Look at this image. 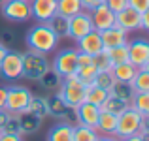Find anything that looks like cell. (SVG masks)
Returning a JSON list of instances; mask_svg holds the SVG:
<instances>
[{"mask_svg":"<svg viewBox=\"0 0 149 141\" xmlns=\"http://www.w3.org/2000/svg\"><path fill=\"white\" fill-rule=\"evenodd\" d=\"M147 122L149 117H143L134 107H127L119 117H117V128H115V138H128L134 134H142L147 138Z\"/></svg>","mask_w":149,"mask_h":141,"instance_id":"6da1fadb","label":"cell"},{"mask_svg":"<svg viewBox=\"0 0 149 141\" xmlns=\"http://www.w3.org/2000/svg\"><path fill=\"white\" fill-rule=\"evenodd\" d=\"M58 40H61V38L51 30V26L47 23H38V25H34L32 28L26 32V45L32 51L42 53V55L51 53V51L57 47Z\"/></svg>","mask_w":149,"mask_h":141,"instance_id":"7a4b0ae2","label":"cell"},{"mask_svg":"<svg viewBox=\"0 0 149 141\" xmlns=\"http://www.w3.org/2000/svg\"><path fill=\"white\" fill-rule=\"evenodd\" d=\"M85 85L76 77V73L62 77V83L58 87V96L64 100V104L68 107L76 109L81 102H85Z\"/></svg>","mask_w":149,"mask_h":141,"instance_id":"3957f363","label":"cell"},{"mask_svg":"<svg viewBox=\"0 0 149 141\" xmlns=\"http://www.w3.org/2000/svg\"><path fill=\"white\" fill-rule=\"evenodd\" d=\"M23 55V77L30 81H38L45 72L51 70V62L45 58V55L36 53V51H26Z\"/></svg>","mask_w":149,"mask_h":141,"instance_id":"277c9868","label":"cell"},{"mask_svg":"<svg viewBox=\"0 0 149 141\" xmlns=\"http://www.w3.org/2000/svg\"><path fill=\"white\" fill-rule=\"evenodd\" d=\"M44 100H45V109H47L49 117L58 119L61 122H66V124H70V126H76L77 124L76 111H74L72 107H68L58 94H49V96L44 98Z\"/></svg>","mask_w":149,"mask_h":141,"instance_id":"5b68a950","label":"cell"},{"mask_svg":"<svg viewBox=\"0 0 149 141\" xmlns=\"http://www.w3.org/2000/svg\"><path fill=\"white\" fill-rule=\"evenodd\" d=\"M30 98H32V91H29L26 87H21V85L6 87V109L10 113L25 111Z\"/></svg>","mask_w":149,"mask_h":141,"instance_id":"8992f818","label":"cell"},{"mask_svg":"<svg viewBox=\"0 0 149 141\" xmlns=\"http://www.w3.org/2000/svg\"><path fill=\"white\" fill-rule=\"evenodd\" d=\"M0 8H2V15L11 23H25L32 17L30 0H6Z\"/></svg>","mask_w":149,"mask_h":141,"instance_id":"52a82bcc","label":"cell"},{"mask_svg":"<svg viewBox=\"0 0 149 141\" xmlns=\"http://www.w3.org/2000/svg\"><path fill=\"white\" fill-rule=\"evenodd\" d=\"M76 68H77V51L76 49H62L51 62V70L61 77L76 73Z\"/></svg>","mask_w":149,"mask_h":141,"instance_id":"ba28073f","label":"cell"},{"mask_svg":"<svg viewBox=\"0 0 149 141\" xmlns=\"http://www.w3.org/2000/svg\"><path fill=\"white\" fill-rule=\"evenodd\" d=\"M93 28V21H91V13L85 10H81L79 13L68 17V30H66V38H72L74 41L79 40L81 36H85L87 32H91Z\"/></svg>","mask_w":149,"mask_h":141,"instance_id":"9c48e42d","label":"cell"},{"mask_svg":"<svg viewBox=\"0 0 149 141\" xmlns=\"http://www.w3.org/2000/svg\"><path fill=\"white\" fill-rule=\"evenodd\" d=\"M0 73L4 79H21L23 77V55L17 51H10L4 55L2 62H0Z\"/></svg>","mask_w":149,"mask_h":141,"instance_id":"30bf717a","label":"cell"},{"mask_svg":"<svg viewBox=\"0 0 149 141\" xmlns=\"http://www.w3.org/2000/svg\"><path fill=\"white\" fill-rule=\"evenodd\" d=\"M128 49V62L136 68H146L149 66V41L143 38H136V40L127 41Z\"/></svg>","mask_w":149,"mask_h":141,"instance_id":"8fae6325","label":"cell"},{"mask_svg":"<svg viewBox=\"0 0 149 141\" xmlns=\"http://www.w3.org/2000/svg\"><path fill=\"white\" fill-rule=\"evenodd\" d=\"M76 119L77 124H83V126L95 128L96 122H98V115H100V107L95 104H89V102H81L76 109Z\"/></svg>","mask_w":149,"mask_h":141,"instance_id":"7c38bea8","label":"cell"},{"mask_svg":"<svg viewBox=\"0 0 149 141\" xmlns=\"http://www.w3.org/2000/svg\"><path fill=\"white\" fill-rule=\"evenodd\" d=\"M91 13V21H93V28L95 30H104V28H109V26L115 25V13H113L111 10H109L106 4H100V6H96L93 11H89Z\"/></svg>","mask_w":149,"mask_h":141,"instance_id":"4fadbf2b","label":"cell"},{"mask_svg":"<svg viewBox=\"0 0 149 141\" xmlns=\"http://www.w3.org/2000/svg\"><path fill=\"white\" fill-rule=\"evenodd\" d=\"M76 44H77L76 51L87 53V55H91V57H95V55H98V53L104 51V45H102L98 30H91V32H87L85 36H81L79 40H76Z\"/></svg>","mask_w":149,"mask_h":141,"instance_id":"5bb4252c","label":"cell"},{"mask_svg":"<svg viewBox=\"0 0 149 141\" xmlns=\"http://www.w3.org/2000/svg\"><path fill=\"white\" fill-rule=\"evenodd\" d=\"M100 40H102L104 49H111V47H119V45L127 44L128 32L123 30V28H119L117 25H113V26H109V28L100 30Z\"/></svg>","mask_w":149,"mask_h":141,"instance_id":"9a60e30c","label":"cell"},{"mask_svg":"<svg viewBox=\"0 0 149 141\" xmlns=\"http://www.w3.org/2000/svg\"><path fill=\"white\" fill-rule=\"evenodd\" d=\"M30 11L38 23H47L57 13V0H30Z\"/></svg>","mask_w":149,"mask_h":141,"instance_id":"2e32d148","label":"cell"},{"mask_svg":"<svg viewBox=\"0 0 149 141\" xmlns=\"http://www.w3.org/2000/svg\"><path fill=\"white\" fill-rule=\"evenodd\" d=\"M115 25L119 26V28L127 30V32L138 30L140 28V13L127 6L125 10H121L119 13H115Z\"/></svg>","mask_w":149,"mask_h":141,"instance_id":"e0dca14e","label":"cell"},{"mask_svg":"<svg viewBox=\"0 0 149 141\" xmlns=\"http://www.w3.org/2000/svg\"><path fill=\"white\" fill-rule=\"evenodd\" d=\"M17 115V120H19V128H21V135L25 134H34V132L40 130L42 126V119L40 117H36L34 113L30 111H21V113H15Z\"/></svg>","mask_w":149,"mask_h":141,"instance_id":"ac0fdd59","label":"cell"},{"mask_svg":"<svg viewBox=\"0 0 149 141\" xmlns=\"http://www.w3.org/2000/svg\"><path fill=\"white\" fill-rule=\"evenodd\" d=\"M115 128H117V115L100 109L98 122H96V126H95V130L98 132V135H115Z\"/></svg>","mask_w":149,"mask_h":141,"instance_id":"d6986e66","label":"cell"},{"mask_svg":"<svg viewBox=\"0 0 149 141\" xmlns=\"http://www.w3.org/2000/svg\"><path fill=\"white\" fill-rule=\"evenodd\" d=\"M138 68L132 66L130 62H123V64H115L111 68V75L115 81H123V83H132Z\"/></svg>","mask_w":149,"mask_h":141,"instance_id":"ffe728a7","label":"cell"},{"mask_svg":"<svg viewBox=\"0 0 149 141\" xmlns=\"http://www.w3.org/2000/svg\"><path fill=\"white\" fill-rule=\"evenodd\" d=\"M72 128L66 122H58L55 124L47 134V141H72Z\"/></svg>","mask_w":149,"mask_h":141,"instance_id":"44dd1931","label":"cell"},{"mask_svg":"<svg viewBox=\"0 0 149 141\" xmlns=\"http://www.w3.org/2000/svg\"><path fill=\"white\" fill-rule=\"evenodd\" d=\"M109 94L115 98H119V100L127 102L128 105H130L132 98H134V88H132L130 83H123V81H115V85L111 87V91H109Z\"/></svg>","mask_w":149,"mask_h":141,"instance_id":"7402d4cb","label":"cell"},{"mask_svg":"<svg viewBox=\"0 0 149 141\" xmlns=\"http://www.w3.org/2000/svg\"><path fill=\"white\" fill-rule=\"evenodd\" d=\"M100 135L95 128L83 126V124H76L72 128V141H96Z\"/></svg>","mask_w":149,"mask_h":141,"instance_id":"603a6c76","label":"cell"},{"mask_svg":"<svg viewBox=\"0 0 149 141\" xmlns=\"http://www.w3.org/2000/svg\"><path fill=\"white\" fill-rule=\"evenodd\" d=\"M127 107H130V105H128L127 102L119 100V98L111 96V94H108V98H106V100L102 102V105H100L102 111H109V113H113V115H117V117H119V115H121V113H123Z\"/></svg>","mask_w":149,"mask_h":141,"instance_id":"cb8c5ba5","label":"cell"},{"mask_svg":"<svg viewBox=\"0 0 149 141\" xmlns=\"http://www.w3.org/2000/svg\"><path fill=\"white\" fill-rule=\"evenodd\" d=\"M83 10L79 0H57V13L62 17H72Z\"/></svg>","mask_w":149,"mask_h":141,"instance_id":"d4e9b609","label":"cell"},{"mask_svg":"<svg viewBox=\"0 0 149 141\" xmlns=\"http://www.w3.org/2000/svg\"><path fill=\"white\" fill-rule=\"evenodd\" d=\"M130 85L134 88V92H149V66L138 68V72H136Z\"/></svg>","mask_w":149,"mask_h":141,"instance_id":"484cf974","label":"cell"},{"mask_svg":"<svg viewBox=\"0 0 149 141\" xmlns=\"http://www.w3.org/2000/svg\"><path fill=\"white\" fill-rule=\"evenodd\" d=\"M108 91H104V88L96 87V85H89L87 88H85V102H89V104H95V105H102V102L108 98Z\"/></svg>","mask_w":149,"mask_h":141,"instance_id":"4316f807","label":"cell"},{"mask_svg":"<svg viewBox=\"0 0 149 141\" xmlns=\"http://www.w3.org/2000/svg\"><path fill=\"white\" fill-rule=\"evenodd\" d=\"M38 81H40V85L44 87V91L53 92V91H58V87H61V83H62V77L57 75L53 70H49V72H45Z\"/></svg>","mask_w":149,"mask_h":141,"instance_id":"83f0119b","label":"cell"},{"mask_svg":"<svg viewBox=\"0 0 149 141\" xmlns=\"http://www.w3.org/2000/svg\"><path fill=\"white\" fill-rule=\"evenodd\" d=\"M98 70L95 68V64H85V66H77L76 68V77L81 81V83L85 85V87H89V85H93V81H95V75Z\"/></svg>","mask_w":149,"mask_h":141,"instance_id":"f1b7e54d","label":"cell"},{"mask_svg":"<svg viewBox=\"0 0 149 141\" xmlns=\"http://www.w3.org/2000/svg\"><path fill=\"white\" fill-rule=\"evenodd\" d=\"M104 53L108 55V58L111 60V64H123V62H128V49L127 44L119 45V47H111V49H104Z\"/></svg>","mask_w":149,"mask_h":141,"instance_id":"f546056e","label":"cell"},{"mask_svg":"<svg viewBox=\"0 0 149 141\" xmlns=\"http://www.w3.org/2000/svg\"><path fill=\"white\" fill-rule=\"evenodd\" d=\"M130 107H134L143 117H149V92H134Z\"/></svg>","mask_w":149,"mask_h":141,"instance_id":"4dcf8cb0","label":"cell"},{"mask_svg":"<svg viewBox=\"0 0 149 141\" xmlns=\"http://www.w3.org/2000/svg\"><path fill=\"white\" fill-rule=\"evenodd\" d=\"M47 25L51 26V30H53L58 38H64L66 36V30H68V17H62V15L55 13L53 17L47 21Z\"/></svg>","mask_w":149,"mask_h":141,"instance_id":"1f68e13d","label":"cell"},{"mask_svg":"<svg viewBox=\"0 0 149 141\" xmlns=\"http://www.w3.org/2000/svg\"><path fill=\"white\" fill-rule=\"evenodd\" d=\"M26 111L34 113V115L40 117V119L47 117V109H45V100H44V98H40V96H34V94H32V98H30L29 105H26Z\"/></svg>","mask_w":149,"mask_h":141,"instance_id":"d6a6232c","label":"cell"},{"mask_svg":"<svg viewBox=\"0 0 149 141\" xmlns=\"http://www.w3.org/2000/svg\"><path fill=\"white\" fill-rule=\"evenodd\" d=\"M93 85H96V87H100V88H104V91L109 92V91H111V87L115 85V79H113L111 72H96Z\"/></svg>","mask_w":149,"mask_h":141,"instance_id":"836d02e7","label":"cell"},{"mask_svg":"<svg viewBox=\"0 0 149 141\" xmlns=\"http://www.w3.org/2000/svg\"><path fill=\"white\" fill-rule=\"evenodd\" d=\"M93 64H95V68L98 70V72H111V68H113L111 60L108 58V55H106L104 51L93 57Z\"/></svg>","mask_w":149,"mask_h":141,"instance_id":"e575fe53","label":"cell"},{"mask_svg":"<svg viewBox=\"0 0 149 141\" xmlns=\"http://www.w3.org/2000/svg\"><path fill=\"white\" fill-rule=\"evenodd\" d=\"M0 134H13V135H21V128H19V120H17V115H11L10 120H8L6 124H4L2 132Z\"/></svg>","mask_w":149,"mask_h":141,"instance_id":"d590c367","label":"cell"},{"mask_svg":"<svg viewBox=\"0 0 149 141\" xmlns=\"http://www.w3.org/2000/svg\"><path fill=\"white\" fill-rule=\"evenodd\" d=\"M128 8H132L138 13L149 11V0H128Z\"/></svg>","mask_w":149,"mask_h":141,"instance_id":"8d00e7d4","label":"cell"},{"mask_svg":"<svg viewBox=\"0 0 149 141\" xmlns=\"http://www.w3.org/2000/svg\"><path fill=\"white\" fill-rule=\"evenodd\" d=\"M104 4L113 11V13H119L121 10H125V8L128 6V0H104Z\"/></svg>","mask_w":149,"mask_h":141,"instance_id":"74e56055","label":"cell"},{"mask_svg":"<svg viewBox=\"0 0 149 141\" xmlns=\"http://www.w3.org/2000/svg\"><path fill=\"white\" fill-rule=\"evenodd\" d=\"M79 2H81V8H83L85 11H93L96 6L104 4V0H79Z\"/></svg>","mask_w":149,"mask_h":141,"instance_id":"f35d334b","label":"cell"},{"mask_svg":"<svg viewBox=\"0 0 149 141\" xmlns=\"http://www.w3.org/2000/svg\"><path fill=\"white\" fill-rule=\"evenodd\" d=\"M85 64H93V57L87 53L77 51V66H85Z\"/></svg>","mask_w":149,"mask_h":141,"instance_id":"ab89813d","label":"cell"},{"mask_svg":"<svg viewBox=\"0 0 149 141\" xmlns=\"http://www.w3.org/2000/svg\"><path fill=\"white\" fill-rule=\"evenodd\" d=\"M11 115H13V113H10L6 107H4V109H0V132H2L4 124H6L8 120H10V117H11Z\"/></svg>","mask_w":149,"mask_h":141,"instance_id":"60d3db41","label":"cell"},{"mask_svg":"<svg viewBox=\"0 0 149 141\" xmlns=\"http://www.w3.org/2000/svg\"><path fill=\"white\" fill-rule=\"evenodd\" d=\"M13 41H15V38H13V34H11V32H8V30H6V32H2V41H0L2 45L10 47Z\"/></svg>","mask_w":149,"mask_h":141,"instance_id":"b9f144b4","label":"cell"},{"mask_svg":"<svg viewBox=\"0 0 149 141\" xmlns=\"http://www.w3.org/2000/svg\"><path fill=\"white\" fill-rule=\"evenodd\" d=\"M140 28H142V30H147L149 28V11L140 13Z\"/></svg>","mask_w":149,"mask_h":141,"instance_id":"7bdbcfd3","label":"cell"},{"mask_svg":"<svg viewBox=\"0 0 149 141\" xmlns=\"http://www.w3.org/2000/svg\"><path fill=\"white\" fill-rule=\"evenodd\" d=\"M119 141H147V138L142 134H134V135H128V138H121Z\"/></svg>","mask_w":149,"mask_h":141,"instance_id":"ee69618b","label":"cell"},{"mask_svg":"<svg viewBox=\"0 0 149 141\" xmlns=\"http://www.w3.org/2000/svg\"><path fill=\"white\" fill-rule=\"evenodd\" d=\"M0 141H23L21 135H13V134H0Z\"/></svg>","mask_w":149,"mask_h":141,"instance_id":"f6af8a7d","label":"cell"},{"mask_svg":"<svg viewBox=\"0 0 149 141\" xmlns=\"http://www.w3.org/2000/svg\"><path fill=\"white\" fill-rule=\"evenodd\" d=\"M6 107V87L0 85V109Z\"/></svg>","mask_w":149,"mask_h":141,"instance_id":"bcb514c9","label":"cell"},{"mask_svg":"<svg viewBox=\"0 0 149 141\" xmlns=\"http://www.w3.org/2000/svg\"><path fill=\"white\" fill-rule=\"evenodd\" d=\"M96 141H119V138H115V135H100Z\"/></svg>","mask_w":149,"mask_h":141,"instance_id":"7dc6e473","label":"cell"},{"mask_svg":"<svg viewBox=\"0 0 149 141\" xmlns=\"http://www.w3.org/2000/svg\"><path fill=\"white\" fill-rule=\"evenodd\" d=\"M6 53H8V47L0 44V62H2V58H4V55H6Z\"/></svg>","mask_w":149,"mask_h":141,"instance_id":"c3c4849f","label":"cell"},{"mask_svg":"<svg viewBox=\"0 0 149 141\" xmlns=\"http://www.w3.org/2000/svg\"><path fill=\"white\" fill-rule=\"evenodd\" d=\"M4 2H6V0H0V6H2V4H4Z\"/></svg>","mask_w":149,"mask_h":141,"instance_id":"681fc988","label":"cell"}]
</instances>
